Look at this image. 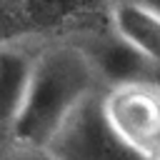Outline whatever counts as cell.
I'll use <instances>...</instances> for the list:
<instances>
[{
	"label": "cell",
	"instance_id": "obj_8",
	"mask_svg": "<svg viewBox=\"0 0 160 160\" xmlns=\"http://www.w3.org/2000/svg\"><path fill=\"white\" fill-rule=\"evenodd\" d=\"M132 2H140V5H145V8H150L152 12L160 15V0H132Z\"/></svg>",
	"mask_w": 160,
	"mask_h": 160
},
{
	"label": "cell",
	"instance_id": "obj_5",
	"mask_svg": "<svg viewBox=\"0 0 160 160\" xmlns=\"http://www.w3.org/2000/svg\"><path fill=\"white\" fill-rule=\"evenodd\" d=\"M35 52L38 50L22 45H0V135L5 140L22 110L35 68Z\"/></svg>",
	"mask_w": 160,
	"mask_h": 160
},
{
	"label": "cell",
	"instance_id": "obj_1",
	"mask_svg": "<svg viewBox=\"0 0 160 160\" xmlns=\"http://www.w3.org/2000/svg\"><path fill=\"white\" fill-rule=\"evenodd\" d=\"M100 90L92 68L72 40H58L40 48L35 52V68L22 110L10 128L8 140L45 150L70 112L88 95Z\"/></svg>",
	"mask_w": 160,
	"mask_h": 160
},
{
	"label": "cell",
	"instance_id": "obj_4",
	"mask_svg": "<svg viewBox=\"0 0 160 160\" xmlns=\"http://www.w3.org/2000/svg\"><path fill=\"white\" fill-rule=\"evenodd\" d=\"M78 50L85 55L102 90L128 85V82H160V68L145 60L135 48H130L112 30H90L72 40Z\"/></svg>",
	"mask_w": 160,
	"mask_h": 160
},
{
	"label": "cell",
	"instance_id": "obj_6",
	"mask_svg": "<svg viewBox=\"0 0 160 160\" xmlns=\"http://www.w3.org/2000/svg\"><path fill=\"white\" fill-rule=\"evenodd\" d=\"M110 30L160 68V15L132 0H112Z\"/></svg>",
	"mask_w": 160,
	"mask_h": 160
},
{
	"label": "cell",
	"instance_id": "obj_7",
	"mask_svg": "<svg viewBox=\"0 0 160 160\" xmlns=\"http://www.w3.org/2000/svg\"><path fill=\"white\" fill-rule=\"evenodd\" d=\"M0 160H52V158L42 148H28V145L5 140L0 142Z\"/></svg>",
	"mask_w": 160,
	"mask_h": 160
},
{
	"label": "cell",
	"instance_id": "obj_9",
	"mask_svg": "<svg viewBox=\"0 0 160 160\" xmlns=\"http://www.w3.org/2000/svg\"><path fill=\"white\" fill-rule=\"evenodd\" d=\"M152 160H160V152H158V155H155V158H152Z\"/></svg>",
	"mask_w": 160,
	"mask_h": 160
},
{
	"label": "cell",
	"instance_id": "obj_10",
	"mask_svg": "<svg viewBox=\"0 0 160 160\" xmlns=\"http://www.w3.org/2000/svg\"><path fill=\"white\" fill-rule=\"evenodd\" d=\"M0 142H5V138H2V135H0Z\"/></svg>",
	"mask_w": 160,
	"mask_h": 160
},
{
	"label": "cell",
	"instance_id": "obj_3",
	"mask_svg": "<svg viewBox=\"0 0 160 160\" xmlns=\"http://www.w3.org/2000/svg\"><path fill=\"white\" fill-rule=\"evenodd\" d=\"M102 112L115 135L138 155L160 152V82H128L102 90Z\"/></svg>",
	"mask_w": 160,
	"mask_h": 160
},
{
	"label": "cell",
	"instance_id": "obj_2",
	"mask_svg": "<svg viewBox=\"0 0 160 160\" xmlns=\"http://www.w3.org/2000/svg\"><path fill=\"white\" fill-rule=\"evenodd\" d=\"M52 160H148L128 148L102 112V90L88 95L45 145Z\"/></svg>",
	"mask_w": 160,
	"mask_h": 160
}]
</instances>
